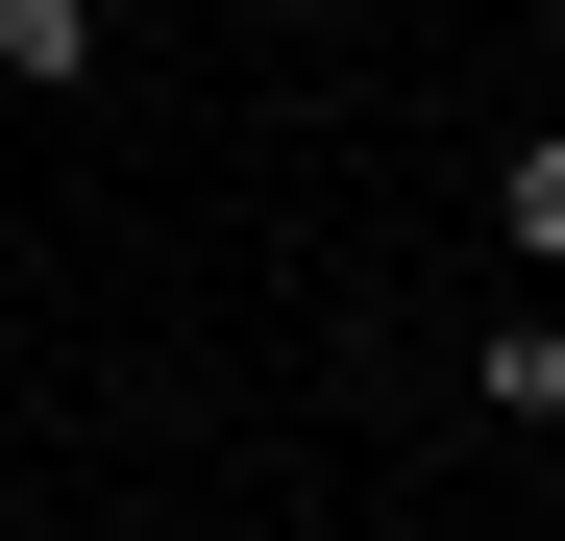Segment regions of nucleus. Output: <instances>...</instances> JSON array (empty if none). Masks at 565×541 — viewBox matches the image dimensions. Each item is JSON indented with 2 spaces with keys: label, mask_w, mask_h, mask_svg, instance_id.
<instances>
[{
  "label": "nucleus",
  "mask_w": 565,
  "mask_h": 541,
  "mask_svg": "<svg viewBox=\"0 0 565 541\" xmlns=\"http://www.w3.org/2000/svg\"><path fill=\"white\" fill-rule=\"evenodd\" d=\"M0 418H25V370H0Z\"/></svg>",
  "instance_id": "nucleus-5"
},
{
  "label": "nucleus",
  "mask_w": 565,
  "mask_h": 541,
  "mask_svg": "<svg viewBox=\"0 0 565 541\" xmlns=\"http://www.w3.org/2000/svg\"><path fill=\"white\" fill-rule=\"evenodd\" d=\"M99 25H124V0H0V74H25V99H74V74H99Z\"/></svg>",
  "instance_id": "nucleus-1"
},
{
  "label": "nucleus",
  "mask_w": 565,
  "mask_h": 541,
  "mask_svg": "<svg viewBox=\"0 0 565 541\" xmlns=\"http://www.w3.org/2000/svg\"><path fill=\"white\" fill-rule=\"evenodd\" d=\"M467 394H492V418L541 443V418H565V320H492V344H467Z\"/></svg>",
  "instance_id": "nucleus-2"
},
{
  "label": "nucleus",
  "mask_w": 565,
  "mask_h": 541,
  "mask_svg": "<svg viewBox=\"0 0 565 541\" xmlns=\"http://www.w3.org/2000/svg\"><path fill=\"white\" fill-rule=\"evenodd\" d=\"M246 25H320V0H246Z\"/></svg>",
  "instance_id": "nucleus-4"
},
{
  "label": "nucleus",
  "mask_w": 565,
  "mask_h": 541,
  "mask_svg": "<svg viewBox=\"0 0 565 541\" xmlns=\"http://www.w3.org/2000/svg\"><path fill=\"white\" fill-rule=\"evenodd\" d=\"M492 246H516V270H565V124H541V148L492 172Z\"/></svg>",
  "instance_id": "nucleus-3"
}]
</instances>
